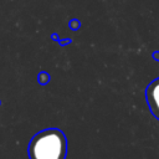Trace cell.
Returning <instances> with one entry per match:
<instances>
[{"label":"cell","mask_w":159,"mask_h":159,"mask_svg":"<svg viewBox=\"0 0 159 159\" xmlns=\"http://www.w3.org/2000/svg\"><path fill=\"white\" fill-rule=\"evenodd\" d=\"M152 56H153V60H155V61L159 62V51H154Z\"/></svg>","instance_id":"obj_5"},{"label":"cell","mask_w":159,"mask_h":159,"mask_svg":"<svg viewBox=\"0 0 159 159\" xmlns=\"http://www.w3.org/2000/svg\"><path fill=\"white\" fill-rule=\"evenodd\" d=\"M37 78H39V83L46 84V83H48V81H50V75H48L47 72H40L39 76H37Z\"/></svg>","instance_id":"obj_3"},{"label":"cell","mask_w":159,"mask_h":159,"mask_svg":"<svg viewBox=\"0 0 159 159\" xmlns=\"http://www.w3.org/2000/svg\"><path fill=\"white\" fill-rule=\"evenodd\" d=\"M80 26H81V24H80V22H78L76 19H73V20L70 22V27H71L72 30H77Z\"/></svg>","instance_id":"obj_4"},{"label":"cell","mask_w":159,"mask_h":159,"mask_svg":"<svg viewBox=\"0 0 159 159\" xmlns=\"http://www.w3.org/2000/svg\"><path fill=\"white\" fill-rule=\"evenodd\" d=\"M67 138L58 128H46L37 132L29 142V159H66Z\"/></svg>","instance_id":"obj_1"},{"label":"cell","mask_w":159,"mask_h":159,"mask_svg":"<svg viewBox=\"0 0 159 159\" xmlns=\"http://www.w3.org/2000/svg\"><path fill=\"white\" fill-rule=\"evenodd\" d=\"M145 101L150 113L159 120V77L153 80L145 88Z\"/></svg>","instance_id":"obj_2"}]
</instances>
